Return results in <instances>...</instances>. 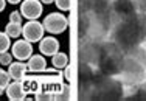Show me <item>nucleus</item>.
I'll list each match as a JSON object with an SVG mask.
<instances>
[{
	"mask_svg": "<svg viewBox=\"0 0 146 101\" xmlns=\"http://www.w3.org/2000/svg\"><path fill=\"white\" fill-rule=\"evenodd\" d=\"M44 33H45V28H44V25L40 22H37V19L36 20H28V22L22 27L23 39L30 41L31 44L39 42V41L44 37Z\"/></svg>",
	"mask_w": 146,
	"mask_h": 101,
	"instance_id": "nucleus-2",
	"label": "nucleus"
},
{
	"mask_svg": "<svg viewBox=\"0 0 146 101\" xmlns=\"http://www.w3.org/2000/svg\"><path fill=\"white\" fill-rule=\"evenodd\" d=\"M9 22L22 23V14H20V11H13L11 14H9Z\"/></svg>",
	"mask_w": 146,
	"mask_h": 101,
	"instance_id": "nucleus-15",
	"label": "nucleus"
},
{
	"mask_svg": "<svg viewBox=\"0 0 146 101\" xmlns=\"http://www.w3.org/2000/svg\"><path fill=\"white\" fill-rule=\"evenodd\" d=\"M8 3H11V5H17V3H22V0H6Z\"/></svg>",
	"mask_w": 146,
	"mask_h": 101,
	"instance_id": "nucleus-17",
	"label": "nucleus"
},
{
	"mask_svg": "<svg viewBox=\"0 0 146 101\" xmlns=\"http://www.w3.org/2000/svg\"><path fill=\"white\" fill-rule=\"evenodd\" d=\"M44 28L47 33L50 34H61L67 30L68 27V20L62 13H50L42 22Z\"/></svg>",
	"mask_w": 146,
	"mask_h": 101,
	"instance_id": "nucleus-1",
	"label": "nucleus"
},
{
	"mask_svg": "<svg viewBox=\"0 0 146 101\" xmlns=\"http://www.w3.org/2000/svg\"><path fill=\"white\" fill-rule=\"evenodd\" d=\"M6 3H8V2H6V0H0V13H2L3 9L6 8Z\"/></svg>",
	"mask_w": 146,
	"mask_h": 101,
	"instance_id": "nucleus-16",
	"label": "nucleus"
},
{
	"mask_svg": "<svg viewBox=\"0 0 146 101\" xmlns=\"http://www.w3.org/2000/svg\"><path fill=\"white\" fill-rule=\"evenodd\" d=\"M9 48H11V37L5 31H0V53H5Z\"/></svg>",
	"mask_w": 146,
	"mask_h": 101,
	"instance_id": "nucleus-12",
	"label": "nucleus"
},
{
	"mask_svg": "<svg viewBox=\"0 0 146 101\" xmlns=\"http://www.w3.org/2000/svg\"><path fill=\"white\" fill-rule=\"evenodd\" d=\"M11 53L17 61H28L33 54V44L27 39H17L11 47Z\"/></svg>",
	"mask_w": 146,
	"mask_h": 101,
	"instance_id": "nucleus-4",
	"label": "nucleus"
},
{
	"mask_svg": "<svg viewBox=\"0 0 146 101\" xmlns=\"http://www.w3.org/2000/svg\"><path fill=\"white\" fill-rule=\"evenodd\" d=\"M5 33L8 34L11 39H16V37L22 36V23H14V22H8L5 28Z\"/></svg>",
	"mask_w": 146,
	"mask_h": 101,
	"instance_id": "nucleus-10",
	"label": "nucleus"
},
{
	"mask_svg": "<svg viewBox=\"0 0 146 101\" xmlns=\"http://www.w3.org/2000/svg\"><path fill=\"white\" fill-rule=\"evenodd\" d=\"M13 53H9V51H5V53H0V64L2 65H9L13 62Z\"/></svg>",
	"mask_w": 146,
	"mask_h": 101,
	"instance_id": "nucleus-14",
	"label": "nucleus"
},
{
	"mask_svg": "<svg viewBox=\"0 0 146 101\" xmlns=\"http://www.w3.org/2000/svg\"><path fill=\"white\" fill-rule=\"evenodd\" d=\"M54 5L59 11H68L72 8V0H54Z\"/></svg>",
	"mask_w": 146,
	"mask_h": 101,
	"instance_id": "nucleus-13",
	"label": "nucleus"
},
{
	"mask_svg": "<svg viewBox=\"0 0 146 101\" xmlns=\"http://www.w3.org/2000/svg\"><path fill=\"white\" fill-rule=\"evenodd\" d=\"M59 41L56 37H51V36H47V37H42L39 41V50L44 56H53L59 51Z\"/></svg>",
	"mask_w": 146,
	"mask_h": 101,
	"instance_id": "nucleus-5",
	"label": "nucleus"
},
{
	"mask_svg": "<svg viewBox=\"0 0 146 101\" xmlns=\"http://www.w3.org/2000/svg\"><path fill=\"white\" fill-rule=\"evenodd\" d=\"M27 70H28V67H27V64L23 61L11 62L8 65V73L11 76V79H14V81H22L27 75Z\"/></svg>",
	"mask_w": 146,
	"mask_h": 101,
	"instance_id": "nucleus-7",
	"label": "nucleus"
},
{
	"mask_svg": "<svg viewBox=\"0 0 146 101\" xmlns=\"http://www.w3.org/2000/svg\"><path fill=\"white\" fill-rule=\"evenodd\" d=\"M42 3H45V5H50V3H54V0H40Z\"/></svg>",
	"mask_w": 146,
	"mask_h": 101,
	"instance_id": "nucleus-18",
	"label": "nucleus"
},
{
	"mask_svg": "<svg viewBox=\"0 0 146 101\" xmlns=\"http://www.w3.org/2000/svg\"><path fill=\"white\" fill-rule=\"evenodd\" d=\"M42 5L44 3L40 0H23L20 3V14L28 20H36L44 13Z\"/></svg>",
	"mask_w": 146,
	"mask_h": 101,
	"instance_id": "nucleus-3",
	"label": "nucleus"
},
{
	"mask_svg": "<svg viewBox=\"0 0 146 101\" xmlns=\"http://www.w3.org/2000/svg\"><path fill=\"white\" fill-rule=\"evenodd\" d=\"M27 67H28V70L33 72V73L45 72V68H47L45 56L42 53H40V54H31V56L28 58V62H27Z\"/></svg>",
	"mask_w": 146,
	"mask_h": 101,
	"instance_id": "nucleus-8",
	"label": "nucleus"
},
{
	"mask_svg": "<svg viewBox=\"0 0 146 101\" xmlns=\"http://www.w3.org/2000/svg\"><path fill=\"white\" fill-rule=\"evenodd\" d=\"M9 82H11V76H9V73L6 70H3V68H0V95L5 93V90H6V87H8Z\"/></svg>",
	"mask_w": 146,
	"mask_h": 101,
	"instance_id": "nucleus-11",
	"label": "nucleus"
},
{
	"mask_svg": "<svg viewBox=\"0 0 146 101\" xmlns=\"http://www.w3.org/2000/svg\"><path fill=\"white\" fill-rule=\"evenodd\" d=\"M5 93H6V96H8L9 100H13V101H19V100H23L25 98V89H23V84L20 81H13V82H9L8 87H6V90H5Z\"/></svg>",
	"mask_w": 146,
	"mask_h": 101,
	"instance_id": "nucleus-6",
	"label": "nucleus"
},
{
	"mask_svg": "<svg viewBox=\"0 0 146 101\" xmlns=\"http://www.w3.org/2000/svg\"><path fill=\"white\" fill-rule=\"evenodd\" d=\"M51 64H53L54 68L62 70V68H65V67L68 65V56L59 50L56 54H53V56H51Z\"/></svg>",
	"mask_w": 146,
	"mask_h": 101,
	"instance_id": "nucleus-9",
	"label": "nucleus"
},
{
	"mask_svg": "<svg viewBox=\"0 0 146 101\" xmlns=\"http://www.w3.org/2000/svg\"><path fill=\"white\" fill-rule=\"evenodd\" d=\"M65 76H67V78H70V70H68V65L65 67Z\"/></svg>",
	"mask_w": 146,
	"mask_h": 101,
	"instance_id": "nucleus-19",
	"label": "nucleus"
}]
</instances>
